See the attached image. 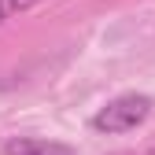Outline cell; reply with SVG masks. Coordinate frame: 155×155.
Returning a JSON list of instances; mask_svg holds the SVG:
<instances>
[{
    "label": "cell",
    "instance_id": "1",
    "mask_svg": "<svg viewBox=\"0 0 155 155\" xmlns=\"http://www.w3.org/2000/svg\"><path fill=\"white\" fill-rule=\"evenodd\" d=\"M151 96L144 92H122V96H114V100H107L100 111L92 114V129L96 133H129V129H137L148 114H151Z\"/></svg>",
    "mask_w": 155,
    "mask_h": 155
},
{
    "label": "cell",
    "instance_id": "2",
    "mask_svg": "<svg viewBox=\"0 0 155 155\" xmlns=\"http://www.w3.org/2000/svg\"><path fill=\"white\" fill-rule=\"evenodd\" d=\"M4 155H74V148L48 137H11L4 144Z\"/></svg>",
    "mask_w": 155,
    "mask_h": 155
},
{
    "label": "cell",
    "instance_id": "3",
    "mask_svg": "<svg viewBox=\"0 0 155 155\" xmlns=\"http://www.w3.org/2000/svg\"><path fill=\"white\" fill-rule=\"evenodd\" d=\"M33 4H41V0H0V22L11 18V15H18V11H30Z\"/></svg>",
    "mask_w": 155,
    "mask_h": 155
}]
</instances>
